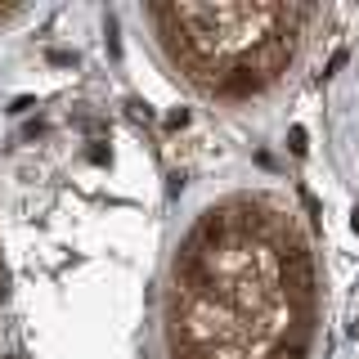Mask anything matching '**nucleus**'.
<instances>
[{
    "label": "nucleus",
    "instance_id": "nucleus-1",
    "mask_svg": "<svg viewBox=\"0 0 359 359\" xmlns=\"http://www.w3.org/2000/svg\"><path fill=\"white\" fill-rule=\"evenodd\" d=\"M323 274L278 198H220L171 261L175 359H314Z\"/></svg>",
    "mask_w": 359,
    "mask_h": 359
},
{
    "label": "nucleus",
    "instance_id": "nucleus-2",
    "mask_svg": "<svg viewBox=\"0 0 359 359\" xmlns=\"http://www.w3.org/2000/svg\"><path fill=\"white\" fill-rule=\"evenodd\" d=\"M157 41L184 81L216 99H256L297 63L323 18L314 5H153Z\"/></svg>",
    "mask_w": 359,
    "mask_h": 359
}]
</instances>
